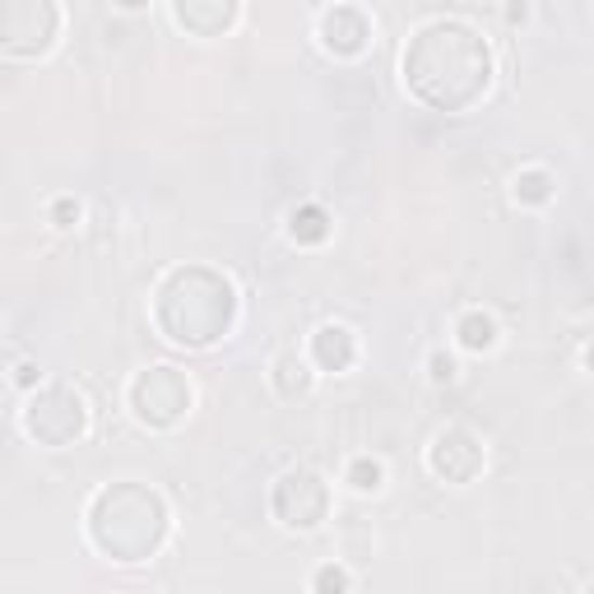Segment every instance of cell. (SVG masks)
<instances>
[{
	"mask_svg": "<svg viewBox=\"0 0 594 594\" xmlns=\"http://www.w3.org/2000/svg\"><path fill=\"white\" fill-rule=\"evenodd\" d=\"M404 85L432 112H469L492 85V47L465 20H432L404 47Z\"/></svg>",
	"mask_w": 594,
	"mask_h": 594,
	"instance_id": "6da1fadb",
	"label": "cell"
},
{
	"mask_svg": "<svg viewBox=\"0 0 594 594\" xmlns=\"http://www.w3.org/2000/svg\"><path fill=\"white\" fill-rule=\"evenodd\" d=\"M154 321L172 344L209 349L237 321V288L209 266H181L154 293Z\"/></svg>",
	"mask_w": 594,
	"mask_h": 594,
	"instance_id": "7a4b0ae2",
	"label": "cell"
},
{
	"mask_svg": "<svg viewBox=\"0 0 594 594\" xmlns=\"http://www.w3.org/2000/svg\"><path fill=\"white\" fill-rule=\"evenodd\" d=\"M168 502L144 483H112L89 506V539L112 563H148L168 543Z\"/></svg>",
	"mask_w": 594,
	"mask_h": 594,
	"instance_id": "3957f363",
	"label": "cell"
},
{
	"mask_svg": "<svg viewBox=\"0 0 594 594\" xmlns=\"http://www.w3.org/2000/svg\"><path fill=\"white\" fill-rule=\"evenodd\" d=\"M24 427L42 446H75L89 432V404L75 386H42L24 409Z\"/></svg>",
	"mask_w": 594,
	"mask_h": 594,
	"instance_id": "277c9868",
	"label": "cell"
},
{
	"mask_svg": "<svg viewBox=\"0 0 594 594\" xmlns=\"http://www.w3.org/2000/svg\"><path fill=\"white\" fill-rule=\"evenodd\" d=\"M61 33V10L52 0H5L0 5V52L14 61L52 52Z\"/></svg>",
	"mask_w": 594,
	"mask_h": 594,
	"instance_id": "5b68a950",
	"label": "cell"
},
{
	"mask_svg": "<svg viewBox=\"0 0 594 594\" xmlns=\"http://www.w3.org/2000/svg\"><path fill=\"white\" fill-rule=\"evenodd\" d=\"M130 409L144 427H177L191 409V382L177 367H148L130 382Z\"/></svg>",
	"mask_w": 594,
	"mask_h": 594,
	"instance_id": "8992f818",
	"label": "cell"
},
{
	"mask_svg": "<svg viewBox=\"0 0 594 594\" xmlns=\"http://www.w3.org/2000/svg\"><path fill=\"white\" fill-rule=\"evenodd\" d=\"M270 506H274V516L284 520L288 530H317V525L325 520V511H330V488H325L321 474L288 469V474L274 483Z\"/></svg>",
	"mask_w": 594,
	"mask_h": 594,
	"instance_id": "52a82bcc",
	"label": "cell"
},
{
	"mask_svg": "<svg viewBox=\"0 0 594 594\" xmlns=\"http://www.w3.org/2000/svg\"><path fill=\"white\" fill-rule=\"evenodd\" d=\"M427 465H432L441 483H474L478 469H483V441L469 427H446V432H437L432 451H427Z\"/></svg>",
	"mask_w": 594,
	"mask_h": 594,
	"instance_id": "ba28073f",
	"label": "cell"
},
{
	"mask_svg": "<svg viewBox=\"0 0 594 594\" xmlns=\"http://www.w3.org/2000/svg\"><path fill=\"white\" fill-rule=\"evenodd\" d=\"M367 38H372L367 10H358V5H335V10L321 14V42H325V52H335V56H358L362 47H367Z\"/></svg>",
	"mask_w": 594,
	"mask_h": 594,
	"instance_id": "9c48e42d",
	"label": "cell"
},
{
	"mask_svg": "<svg viewBox=\"0 0 594 594\" xmlns=\"http://www.w3.org/2000/svg\"><path fill=\"white\" fill-rule=\"evenodd\" d=\"M358 358V339L349 325H321L317 335H311V362H317L321 372H349Z\"/></svg>",
	"mask_w": 594,
	"mask_h": 594,
	"instance_id": "30bf717a",
	"label": "cell"
},
{
	"mask_svg": "<svg viewBox=\"0 0 594 594\" xmlns=\"http://www.w3.org/2000/svg\"><path fill=\"white\" fill-rule=\"evenodd\" d=\"M181 28H191L195 38H219V33L237 20V5H195V0H181L172 10Z\"/></svg>",
	"mask_w": 594,
	"mask_h": 594,
	"instance_id": "8fae6325",
	"label": "cell"
},
{
	"mask_svg": "<svg viewBox=\"0 0 594 594\" xmlns=\"http://www.w3.org/2000/svg\"><path fill=\"white\" fill-rule=\"evenodd\" d=\"M288 233H293V242H302V246H321L330 237V214L321 205H311V201L297 205L288 214Z\"/></svg>",
	"mask_w": 594,
	"mask_h": 594,
	"instance_id": "7c38bea8",
	"label": "cell"
},
{
	"mask_svg": "<svg viewBox=\"0 0 594 594\" xmlns=\"http://www.w3.org/2000/svg\"><path fill=\"white\" fill-rule=\"evenodd\" d=\"M455 339L465 344L469 353H488L492 344H498V321H492L488 311H465L455 325Z\"/></svg>",
	"mask_w": 594,
	"mask_h": 594,
	"instance_id": "4fadbf2b",
	"label": "cell"
},
{
	"mask_svg": "<svg viewBox=\"0 0 594 594\" xmlns=\"http://www.w3.org/2000/svg\"><path fill=\"white\" fill-rule=\"evenodd\" d=\"M274 390L284 395V400H297V395L311 390V372H307V362L297 358V353L274 358Z\"/></svg>",
	"mask_w": 594,
	"mask_h": 594,
	"instance_id": "5bb4252c",
	"label": "cell"
},
{
	"mask_svg": "<svg viewBox=\"0 0 594 594\" xmlns=\"http://www.w3.org/2000/svg\"><path fill=\"white\" fill-rule=\"evenodd\" d=\"M553 172L548 168H525L516 172V201L520 205H548L553 201Z\"/></svg>",
	"mask_w": 594,
	"mask_h": 594,
	"instance_id": "9a60e30c",
	"label": "cell"
},
{
	"mask_svg": "<svg viewBox=\"0 0 594 594\" xmlns=\"http://www.w3.org/2000/svg\"><path fill=\"white\" fill-rule=\"evenodd\" d=\"M344 478H349L353 492H376V488L386 483V465H382V460H372V455H358Z\"/></svg>",
	"mask_w": 594,
	"mask_h": 594,
	"instance_id": "2e32d148",
	"label": "cell"
},
{
	"mask_svg": "<svg viewBox=\"0 0 594 594\" xmlns=\"http://www.w3.org/2000/svg\"><path fill=\"white\" fill-rule=\"evenodd\" d=\"M311 590H317V594H349L353 576H349V567L325 563V567H317V576H311Z\"/></svg>",
	"mask_w": 594,
	"mask_h": 594,
	"instance_id": "e0dca14e",
	"label": "cell"
},
{
	"mask_svg": "<svg viewBox=\"0 0 594 594\" xmlns=\"http://www.w3.org/2000/svg\"><path fill=\"white\" fill-rule=\"evenodd\" d=\"M79 214H85V209H79V201H70V195L52 201V223H56V228H75V223H79Z\"/></svg>",
	"mask_w": 594,
	"mask_h": 594,
	"instance_id": "ac0fdd59",
	"label": "cell"
},
{
	"mask_svg": "<svg viewBox=\"0 0 594 594\" xmlns=\"http://www.w3.org/2000/svg\"><path fill=\"white\" fill-rule=\"evenodd\" d=\"M427 367H432V382H455V358L451 353H432Z\"/></svg>",
	"mask_w": 594,
	"mask_h": 594,
	"instance_id": "d6986e66",
	"label": "cell"
},
{
	"mask_svg": "<svg viewBox=\"0 0 594 594\" xmlns=\"http://www.w3.org/2000/svg\"><path fill=\"white\" fill-rule=\"evenodd\" d=\"M14 382H20V386H33V382H38V367H33V362H20V367H14Z\"/></svg>",
	"mask_w": 594,
	"mask_h": 594,
	"instance_id": "ffe728a7",
	"label": "cell"
},
{
	"mask_svg": "<svg viewBox=\"0 0 594 594\" xmlns=\"http://www.w3.org/2000/svg\"><path fill=\"white\" fill-rule=\"evenodd\" d=\"M585 367L594 372V344H590V349H585Z\"/></svg>",
	"mask_w": 594,
	"mask_h": 594,
	"instance_id": "44dd1931",
	"label": "cell"
},
{
	"mask_svg": "<svg viewBox=\"0 0 594 594\" xmlns=\"http://www.w3.org/2000/svg\"><path fill=\"white\" fill-rule=\"evenodd\" d=\"M590 594H594V585H590Z\"/></svg>",
	"mask_w": 594,
	"mask_h": 594,
	"instance_id": "7402d4cb",
	"label": "cell"
}]
</instances>
